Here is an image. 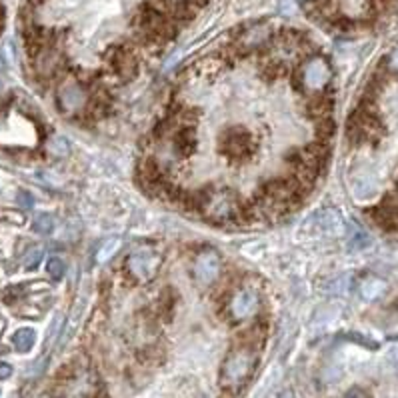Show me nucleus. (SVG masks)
Returning <instances> with one entry per match:
<instances>
[{"label": "nucleus", "mask_w": 398, "mask_h": 398, "mask_svg": "<svg viewBox=\"0 0 398 398\" xmlns=\"http://www.w3.org/2000/svg\"><path fill=\"white\" fill-rule=\"evenodd\" d=\"M54 228H57V221H54V216L48 214V212L38 214L35 218V223H33V230H35L36 235H42V236L52 235Z\"/></svg>", "instance_id": "obj_19"}, {"label": "nucleus", "mask_w": 398, "mask_h": 398, "mask_svg": "<svg viewBox=\"0 0 398 398\" xmlns=\"http://www.w3.org/2000/svg\"><path fill=\"white\" fill-rule=\"evenodd\" d=\"M18 204H21V209H24V211H30V209L35 206L33 194L26 192V190H21V192H18Z\"/></svg>", "instance_id": "obj_25"}, {"label": "nucleus", "mask_w": 398, "mask_h": 398, "mask_svg": "<svg viewBox=\"0 0 398 398\" xmlns=\"http://www.w3.org/2000/svg\"><path fill=\"white\" fill-rule=\"evenodd\" d=\"M12 376V366L8 363H0V380H6Z\"/></svg>", "instance_id": "obj_28"}, {"label": "nucleus", "mask_w": 398, "mask_h": 398, "mask_svg": "<svg viewBox=\"0 0 398 398\" xmlns=\"http://www.w3.org/2000/svg\"><path fill=\"white\" fill-rule=\"evenodd\" d=\"M48 151L59 158H64V156L71 154V142L66 141L64 136H54L52 141L48 142Z\"/></svg>", "instance_id": "obj_20"}, {"label": "nucleus", "mask_w": 398, "mask_h": 398, "mask_svg": "<svg viewBox=\"0 0 398 398\" xmlns=\"http://www.w3.org/2000/svg\"><path fill=\"white\" fill-rule=\"evenodd\" d=\"M11 398H21V397H18V394H12V397H11Z\"/></svg>", "instance_id": "obj_31"}, {"label": "nucleus", "mask_w": 398, "mask_h": 398, "mask_svg": "<svg viewBox=\"0 0 398 398\" xmlns=\"http://www.w3.org/2000/svg\"><path fill=\"white\" fill-rule=\"evenodd\" d=\"M281 12L282 14H286V16H293L294 12H296L294 0H281Z\"/></svg>", "instance_id": "obj_27"}, {"label": "nucleus", "mask_w": 398, "mask_h": 398, "mask_svg": "<svg viewBox=\"0 0 398 398\" xmlns=\"http://www.w3.org/2000/svg\"><path fill=\"white\" fill-rule=\"evenodd\" d=\"M158 267H160V257L154 252L153 248H148V246H142L139 250L130 252L127 262H124L127 272H129L134 281L139 282L153 281Z\"/></svg>", "instance_id": "obj_4"}, {"label": "nucleus", "mask_w": 398, "mask_h": 398, "mask_svg": "<svg viewBox=\"0 0 398 398\" xmlns=\"http://www.w3.org/2000/svg\"><path fill=\"white\" fill-rule=\"evenodd\" d=\"M199 146V134L192 127H180L175 134V151L180 156H190Z\"/></svg>", "instance_id": "obj_11"}, {"label": "nucleus", "mask_w": 398, "mask_h": 398, "mask_svg": "<svg viewBox=\"0 0 398 398\" xmlns=\"http://www.w3.org/2000/svg\"><path fill=\"white\" fill-rule=\"evenodd\" d=\"M238 209V199L228 188H209L204 190V202L200 212L212 223H230L235 221Z\"/></svg>", "instance_id": "obj_2"}, {"label": "nucleus", "mask_w": 398, "mask_h": 398, "mask_svg": "<svg viewBox=\"0 0 398 398\" xmlns=\"http://www.w3.org/2000/svg\"><path fill=\"white\" fill-rule=\"evenodd\" d=\"M118 246H120V240H118V238H112V240H108L106 245H103V248H100V250H98V254H96L98 262H106V260H110L112 254H117Z\"/></svg>", "instance_id": "obj_23"}, {"label": "nucleus", "mask_w": 398, "mask_h": 398, "mask_svg": "<svg viewBox=\"0 0 398 398\" xmlns=\"http://www.w3.org/2000/svg\"><path fill=\"white\" fill-rule=\"evenodd\" d=\"M218 148L230 163H245L254 153V139L245 127H230L218 136Z\"/></svg>", "instance_id": "obj_3"}, {"label": "nucleus", "mask_w": 398, "mask_h": 398, "mask_svg": "<svg viewBox=\"0 0 398 398\" xmlns=\"http://www.w3.org/2000/svg\"><path fill=\"white\" fill-rule=\"evenodd\" d=\"M270 38V30L269 26H264V24H258V26H252L250 30H246L245 35L240 36V47L242 48H257V47H262V45H267Z\"/></svg>", "instance_id": "obj_14"}, {"label": "nucleus", "mask_w": 398, "mask_h": 398, "mask_svg": "<svg viewBox=\"0 0 398 398\" xmlns=\"http://www.w3.org/2000/svg\"><path fill=\"white\" fill-rule=\"evenodd\" d=\"M110 64L122 81H132L139 72V60L127 48H117L110 54Z\"/></svg>", "instance_id": "obj_9"}, {"label": "nucleus", "mask_w": 398, "mask_h": 398, "mask_svg": "<svg viewBox=\"0 0 398 398\" xmlns=\"http://www.w3.org/2000/svg\"><path fill=\"white\" fill-rule=\"evenodd\" d=\"M47 272L54 279V281H59L62 279L64 274H66V262H64V258L60 257H50L47 262Z\"/></svg>", "instance_id": "obj_21"}, {"label": "nucleus", "mask_w": 398, "mask_h": 398, "mask_svg": "<svg viewBox=\"0 0 398 398\" xmlns=\"http://www.w3.org/2000/svg\"><path fill=\"white\" fill-rule=\"evenodd\" d=\"M40 258H42V248H33L26 258H24V269L26 270H35L38 264H40Z\"/></svg>", "instance_id": "obj_24"}, {"label": "nucleus", "mask_w": 398, "mask_h": 398, "mask_svg": "<svg viewBox=\"0 0 398 398\" xmlns=\"http://www.w3.org/2000/svg\"><path fill=\"white\" fill-rule=\"evenodd\" d=\"M264 336H267V324H264L262 320H260V322H252V324L245 330V334H242V339H240V344L250 346V349H258L260 342L264 340Z\"/></svg>", "instance_id": "obj_17"}, {"label": "nucleus", "mask_w": 398, "mask_h": 398, "mask_svg": "<svg viewBox=\"0 0 398 398\" xmlns=\"http://www.w3.org/2000/svg\"><path fill=\"white\" fill-rule=\"evenodd\" d=\"M378 185L373 172H368L366 168H361L352 175V192L356 199H370L375 197Z\"/></svg>", "instance_id": "obj_10"}, {"label": "nucleus", "mask_w": 398, "mask_h": 398, "mask_svg": "<svg viewBox=\"0 0 398 398\" xmlns=\"http://www.w3.org/2000/svg\"><path fill=\"white\" fill-rule=\"evenodd\" d=\"M376 221L387 226V228H398V197L390 194L385 199V202L376 209Z\"/></svg>", "instance_id": "obj_12"}, {"label": "nucleus", "mask_w": 398, "mask_h": 398, "mask_svg": "<svg viewBox=\"0 0 398 398\" xmlns=\"http://www.w3.org/2000/svg\"><path fill=\"white\" fill-rule=\"evenodd\" d=\"M274 398H294V392L291 390V388H284V390H281V392H279V394H276Z\"/></svg>", "instance_id": "obj_30"}, {"label": "nucleus", "mask_w": 398, "mask_h": 398, "mask_svg": "<svg viewBox=\"0 0 398 398\" xmlns=\"http://www.w3.org/2000/svg\"><path fill=\"white\" fill-rule=\"evenodd\" d=\"M346 398H373V394L361 387H352L351 390L346 392Z\"/></svg>", "instance_id": "obj_26"}, {"label": "nucleus", "mask_w": 398, "mask_h": 398, "mask_svg": "<svg viewBox=\"0 0 398 398\" xmlns=\"http://www.w3.org/2000/svg\"><path fill=\"white\" fill-rule=\"evenodd\" d=\"M308 112H310V117L318 118V120L330 118V112H332V98H330L328 94H320V96L310 98V103H308Z\"/></svg>", "instance_id": "obj_16"}, {"label": "nucleus", "mask_w": 398, "mask_h": 398, "mask_svg": "<svg viewBox=\"0 0 398 398\" xmlns=\"http://www.w3.org/2000/svg\"><path fill=\"white\" fill-rule=\"evenodd\" d=\"M221 269H223V260H221V254L212 248H206L202 250L194 264H192V276L199 284L200 288H206L214 282L218 281L221 276Z\"/></svg>", "instance_id": "obj_7"}, {"label": "nucleus", "mask_w": 398, "mask_h": 398, "mask_svg": "<svg viewBox=\"0 0 398 398\" xmlns=\"http://www.w3.org/2000/svg\"><path fill=\"white\" fill-rule=\"evenodd\" d=\"M388 69H390V71L398 72V48H394V50H392V54L388 57Z\"/></svg>", "instance_id": "obj_29"}, {"label": "nucleus", "mask_w": 398, "mask_h": 398, "mask_svg": "<svg viewBox=\"0 0 398 398\" xmlns=\"http://www.w3.org/2000/svg\"><path fill=\"white\" fill-rule=\"evenodd\" d=\"M88 105V94L78 81H66L60 84L57 94V106L64 117H74Z\"/></svg>", "instance_id": "obj_6"}, {"label": "nucleus", "mask_w": 398, "mask_h": 398, "mask_svg": "<svg viewBox=\"0 0 398 398\" xmlns=\"http://www.w3.org/2000/svg\"><path fill=\"white\" fill-rule=\"evenodd\" d=\"M330 78H332V69H330L328 60L322 59V57L308 59L298 72L300 86L308 93H320L322 88H327Z\"/></svg>", "instance_id": "obj_5"}, {"label": "nucleus", "mask_w": 398, "mask_h": 398, "mask_svg": "<svg viewBox=\"0 0 398 398\" xmlns=\"http://www.w3.org/2000/svg\"><path fill=\"white\" fill-rule=\"evenodd\" d=\"M36 342V332L33 328H18L12 334V346L18 352H30Z\"/></svg>", "instance_id": "obj_18"}, {"label": "nucleus", "mask_w": 398, "mask_h": 398, "mask_svg": "<svg viewBox=\"0 0 398 398\" xmlns=\"http://www.w3.org/2000/svg\"><path fill=\"white\" fill-rule=\"evenodd\" d=\"M388 291V284L378 276H366L361 281L358 293L363 296L366 303H375L378 298H382Z\"/></svg>", "instance_id": "obj_13"}, {"label": "nucleus", "mask_w": 398, "mask_h": 398, "mask_svg": "<svg viewBox=\"0 0 398 398\" xmlns=\"http://www.w3.org/2000/svg\"><path fill=\"white\" fill-rule=\"evenodd\" d=\"M258 364L257 349L238 344L228 352L221 368V387L224 390H238L252 378Z\"/></svg>", "instance_id": "obj_1"}, {"label": "nucleus", "mask_w": 398, "mask_h": 398, "mask_svg": "<svg viewBox=\"0 0 398 398\" xmlns=\"http://www.w3.org/2000/svg\"><path fill=\"white\" fill-rule=\"evenodd\" d=\"M221 66H223L221 60L214 59V57H209V59L200 60L199 72L200 74H209V76H212V74H216V72L221 71Z\"/></svg>", "instance_id": "obj_22"}, {"label": "nucleus", "mask_w": 398, "mask_h": 398, "mask_svg": "<svg viewBox=\"0 0 398 398\" xmlns=\"http://www.w3.org/2000/svg\"><path fill=\"white\" fill-rule=\"evenodd\" d=\"M346 236H349V248H351V250H363V248H368V246H370V236H368V233L356 223H351L346 226Z\"/></svg>", "instance_id": "obj_15"}, {"label": "nucleus", "mask_w": 398, "mask_h": 398, "mask_svg": "<svg viewBox=\"0 0 398 398\" xmlns=\"http://www.w3.org/2000/svg\"><path fill=\"white\" fill-rule=\"evenodd\" d=\"M260 308V294L257 288H245L236 294L230 303V317L235 320H248L258 312Z\"/></svg>", "instance_id": "obj_8"}]
</instances>
